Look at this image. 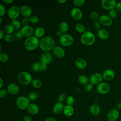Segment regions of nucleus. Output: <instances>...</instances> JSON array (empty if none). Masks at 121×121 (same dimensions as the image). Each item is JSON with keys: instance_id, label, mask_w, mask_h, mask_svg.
<instances>
[{"instance_id": "f257e3e1", "label": "nucleus", "mask_w": 121, "mask_h": 121, "mask_svg": "<svg viewBox=\"0 0 121 121\" xmlns=\"http://www.w3.org/2000/svg\"><path fill=\"white\" fill-rule=\"evenodd\" d=\"M55 41L53 37L49 35L42 37L40 40L39 47L43 52H49L55 46Z\"/></svg>"}, {"instance_id": "f03ea898", "label": "nucleus", "mask_w": 121, "mask_h": 121, "mask_svg": "<svg viewBox=\"0 0 121 121\" xmlns=\"http://www.w3.org/2000/svg\"><path fill=\"white\" fill-rule=\"evenodd\" d=\"M39 42L38 38L35 35L27 37L25 41L24 46L27 51H32L36 49L39 46Z\"/></svg>"}, {"instance_id": "7ed1b4c3", "label": "nucleus", "mask_w": 121, "mask_h": 121, "mask_svg": "<svg viewBox=\"0 0 121 121\" xmlns=\"http://www.w3.org/2000/svg\"><path fill=\"white\" fill-rule=\"evenodd\" d=\"M95 37L94 34L90 31H86L81 35L80 41L82 44L89 46L93 44L95 42Z\"/></svg>"}, {"instance_id": "20e7f679", "label": "nucleus", "mask_w": 121, "mask_h": 121, "mask_svg": "<svg viewBox=\"0 0 121 121\" xmlns=\"http://www.w3.org/2000/svg\"><path fill=\"white\" fill-rule=\"evenodd\" d=\"M18 81L21 84L27 85L32 81V77L30 73L26 71L20 72L17 76Z\"/></svg>"}, {"instance_id": "39448f33", "label": "nucleus", "mask_w": 121, "mask_h": 121, "mask_svg": "<svg viewBox=\"0 0 121 121\" xmlns=\"http://www.w3.org/2000/svg\"><path fill=\"white\" fill-rule=\"evenodd\" d=\"M17 106L20 110H24L27 109L30 104V100L28 97L20 96L17 98L16 102Z\"/></svg>"}, {"instance_id": "423d86ee", "label": "nucleus", "mask_w": 121, "mask_h": 121, "mask_svg": "<svg viewBox=\"0 0 121 121\" xmlns=\"http://www.w3.org/2000/svg\"><path fill=\"white\" fill-rule=\"evenodd\" d=\"M60 43L63 46H69L74 42L73 37L68 34H63L60 37Z\"/></svg>"}, {"instance_id": "0eeeda50", "label": "nucleus", "mask_w": 121, "mask_h": 121, "mask_svg": "<svg viewBox=\"0 0 121 121\" xmlns=\"http://www.w3.org/2000/svg\"><path fill=\"white\" fill-rule=\"evenodd\" d=\"M20 13V9L17 5H14L10 7L8 11L9 17L12 20L16 19Z\"/></svg>"}, {"instance_id": "6e6552de", "label": "nucleus", "mask_w": 121, "mask_h": 121, "mask_svg": "<svg viewBox=\"0 0 121 121\" xmlns=\"http://www.w3.org/2000/svg\"><path fill=\"white\" fill-rule=\"evenodd\" d=\"M34 28L29 25L24 26L20 30V32L23 36L29 37L33 36L35 34Z\"/></svg>"}, {"instance_id": "1a4fd4ad", "label": "nucleus", "mask_w": 121, "mask_h": 121, "mask_svg": "<svg viewBox=\"0 0 121 121\" xmlns=\"http://www.w3.org/2000/svg\"><path fill=\"white\" fill-rule=\"evenodd\" d=\"M52 60V56L49 52H44L41 54L40 57V63L46 65L51 63Z\"/></svg>"}, {"instance_id": "9d476101", "label": "nucleus", "mask_w": 121, "mask_h": 121, "mask_svg": "<svg viewBox=\"0 0 121 121\" xmlns=\"http://www.w3.org/2000/svg\"><path fill=\"white\" fill-rule=\"evenodd\" d=\"M103 79V75L99 73L96 72L91 75L89 78V81L92 85H98L102 82Z\"/></svg>"}, {"instance_id": "9b49d317", "label": "nucleus", "mask_w": 121, "mask_h": 121, "mask_svg": "<svg viewBox=\"0 0 121 121\" xmlns=\"http://www.w3.org/2000/svg\"><path fill=\"white\" fill-rule=\"evenodd\" d=\"M119 116L120 112L118 110L112 109L108 112L107 114V118L109 121H116L119 118Z\"/></svg>"}, {"instance_id": "f8f14e48", "label": "nucleus", "mask_w": 121, "mask_h": 121, "mask_svg": "<svg viewBox=\"0 0 121 121\" xmlns=\"http://www.w3.org/2000/svg\"><path fill=\"white\" fill-rule=\"evenodd\" d=\"M116 4L115 0H102L101 1V6L102 8L106 10H111L114 9Z\"/></svg>"}, {"instance_id": "ddd939ff", "label": "nucleus", "mask_w": 121, "mask_h": 121, "mask_svg": "<svg viewBox=\"0 0 121 121\" xmlns=\"http://www.w3.org/2000/svg\"><path fill=\"white\" fill-rule=\"evenodd\" d=\"M110 90V86L106 82H101L97 86V92L102 95L107 94Z\"/></svg>"}, {"instance_id": "4468645a", "label": "nucleus", "mask_w": 121, "mask_h": 121, "mask_svg": "<svg viewBox=\"0 0 121 121\" xmlns=\"http://www.w3.org/2000/svg\"><path fill=\"white\" fill-rule=\"evenodd\" d=\"M70 15L74 19L79 20L82 18L83 13L80 9L78 8H74L70 11Z\"/></svg>"}, {"instance_id": "2eb2a0df", "label": "nucleus", "mask_w": 121, "mask_h": 121, "mask_svg": "<svg viewBox=\"0 0 121 121\" xmlns=\"http://www.w3.org/2000/svg\"><path fill=\"white\" fill-rule=\"evenodd\" d=\"M20 13L24 17L29 18L32 16V9L29 6L23 5L20 7Z\"/></svg>"}, {"instance_id": "dca6fc26", "label": "nucleus", "mask_w": 121, "mask_h": 121, "mask_svg": "<svg viewBox=\"0 0 121 121\" xmlns=\"http://www.w3.org/2000/svg\"><path fill=\"white\" fill-rule=\"evenodd\" d=\"M99 22L101 24L105 26H111L112 24V19L108 16L103 14L99 17Z\"/></svg>"}, {"instance_id": "f3484780", "label": "nucleus", "mask_w": 121, "mask_h": 121, "mask_svg": "<svg viewBox=\"0 0 121 121\" xmlns=\"http://www.w3.org/2000/svg\"><path fill=\"white\" fill-rule=\"evenodd\" d=\"M53 54L58 58H62L65 55V51L64 49L60 46H55L52 49Z\"/></svg>"}, {"instance_id": "a211bd4d", "label": "nucleus", "mask_w": 121, "mask_h": 121, "mask_svg": "<svg viewBox=\"0 0 121 121\" xmlns=\"http://www.w3.org/2000/svg\"><path fill=\"white\" fill-rule=\"evenodd\" d=\"M102 75L104 79L107 81H110L114 78L115 73L112 69H107L104 71Z\"/></svg>"}, {"instance_id": "6ab92c4d", "label": "nucleus", "mask_w": 121, "mask_h": 121, "mask_svg": "<svg viewBox=\"0 0 121 121\" xmlns=\"http://www.w3.org/2000/svg\"><path fill=\"white\" fill-rule=\"evenodd\" d=\"M7 90L9 94L11 95H16L19 92V87L17 84L15 83H11L8 86Z\"/></svg>"}, {"instance_id": "aec40b11", "label": "nucleus", "mask_w": 121, "mask_h": 121, "mask_svg": "<svg viewBox=\"0 0 121 121\" xmlns=\"http://www.w3.org/2000/svg\"><path fill=\"white\" fill-rule=\"evenodd\" d=\"M64 106L63 104L62 103L57 102L54 105L53 108H52V111L55 114H59L62 112L63 111Z\"/></svg>"}, {"instance_id": "412c9836", "label": "nucleus", "mask_w": 121, "mask_h": 121, "mask_svg": "<svg viewBox=\"0 0 121 121\" xmlns=\"http://www.w3.org/2000/svg\"><path fill=\"white\" fill-rule=\"evenodd\" d=\"M89 111L92 115L97 116L100 113L101 109L98 105L96 104H93L90 106Z\"/></svg>"}, {"instance_id": "4be33fe9", "label": "nucleus", "mask_w": 121, "mask_h": 121, "mask_svg": "<svg viewBox=\"0 0 121 121\" xmlns=\"http://www.w3.org/2000/svg\"><path fill=\"white\" fill-rule=\"evenodd\" d=\"M75 66L79 69H84L87 65L86 60L83 58H78L75 61Z\"/></svg>"}, {"instance_id": "5701e85b", "label": "nucleus", "mask_w": 121, "mask_h": 121, "mask_svg": "<svg viewBox=\"0 0 121 121\" xmlns=\"http://www.w3.org/2000/svg\"><path fill=\"white\" fill-rule=\"evenodd\" d=\"M27 110L28 112L32 115H35L39 112V107L35 104H30L28 106Z\"/></svg>"}, {"instance_id": "b1692460", "label": "nucleus", "mask_w": 121, "mask_h": 121, "mask_svg": "<svg viewBox=\"0 0 121 121\" xmlns=\"http://www.w3.org/2000/svg\"><path fill=\"white\" fill-rule=\"evenodd\" d=\"M97 34L98 36L103 40L107 39L109 37V33L108 31L104 28H101L98 30Z\"/></svg>"}, {"instance_id": "393cba45", "label": "nucleus", "mask_w": 121, "mask_h": 121, "mask_svg": "<svg viewBox=\"0 0 121 121\" xmlns=\"http://www.w3.org/2000/svg\"><path fill=\"white\" fill-rule=\"evenodd\" d=\"M63 112L65 115L66 116L71 117L74 113V109L72 106L67 104L64 106Z\"/></svg>"}, {"instance_id": "a878e982", "label": "nucleus", "mask_w": 121, "mask_h": 121, "mask_svg": "<svg viewBox=\"0 0 121 121\" xmlns=\"http://www.w3.org/2000/svg\"><path fill=\"white\" fill-rule=\"evenodd\" d=\"M69 24L66 21L61 22L59 26V31H60L62 33L65 34L69 29Z\"/></svg>"}, {"instance_id": "bb28decb", "label": "nucleus", "mask_w": 121, "mask_h": 121, "mask_svg": "<svg viewBox=\"0 0 121 121\" xmlns=\"http://www.w3.org/2000/svg\"><path fill=\"white\" fill-rule=\"evenodd\" d=\"M45 33V29L42 26L37 27L35 31L34 35L37 38L42 37Z\"/></svg>"}, {"instance_id": "cd10ccee", "label": "nucleus", "mask_w": 121, "mask_h": 121, "mask_svg": "<svg viewBox=\"0 0 121 121\" xmlns=\"http://www.w3.org/2000/svg\"><path fill=\"white\" fill-rule=\"evenodd\" d=\"M78 80L80 84L85 85L88 84L89 81V79L87 77V76L84 75H81L78 76Z\"/></svg>"}, {"instance_id": "c85d7f7f", "label": "nucleus", "mask_w": 121, "mask_h": 121, "mask_svg": "<svg viewBox=\"0 0 121 121\" xmlns=\"http://www.w3.org/2000/svg\"><path fill=\"white\" fill-rule=\"evenodd\" d=\"M75 29L77 32L80 33H84L86 30L84 25L81 23H77L75 25Z\"/></svg>"}, {"instance_id": "c756f323", "label": "nucleus", "mask_w": 121, "mask_h": 121, "mask_svg": "<svg viewBox=\"0 0 121 121\" xmlns=\"http://www.w3.org/2000/svg\"><path fill=\"white\" fill-rule=\"evenodd\" d=\"M14 28L13 26H12V25L10 24H8L5 26L4 28V32L7 34H11L12 33L14 30Z\"/></svg>"}, {"instance_id": "7c9ffc66", "label": "nucleus", "mask_w": 121, "mask_h": 121, "mask_svg": "<svg viewBox=\"0 0 121 121\" xmlns=\"http://www.w3.org/2000/svg\"><path fill=\"white\" fill-rule=\"evenodd\" d=\"M33 86L36 88H39L42 86V82L38 79H34L32 81Z\"/></svg>"}, {"instance_id": "2f4dec72", "label": "nucleus", "mask_w": 121, "mask_h": 121, "mask_svg": "<svg viewBox=\"0 0 121 121\" xmlns=\"http://www.w3.org/2000/svg\"><path fill=\"white\" fill-rule=\"evenodd\" d=\"M11 25L13 26L14 28L16 30L18 29L21 27V23L20 21L17 19L12 20Z\"/></svg>"}, {"instance_id": "473e14b6", "label": "nucleus", "mask_w": 121, "mask_h": 121, "mask_svg": "<svg viewBox=\"0 0 121 121\" xmlns=\"http://www.w3.org/2000/svg\"><path fill=\"white\" fill-rule=\"evenodd\" d=\"M28 18L29 22L33 24H36L39 21V17H38V16L35 15H32Z\"/></svg>"}, {"instance_id": "72a5a7b5", "label": "nucleus", "mask_w": 121, "mask_h": 121, "mask_svg": "<svg viewBox=\"0 0 121 121\" xmlns=\"http://www.w3.org/2000/svg\"><path fill=\"white\" fill-rule=\"evenodd\" d=\"M90 17L92 20H94L95 21H97L98 19H99L100 17L98 13H97L95 11L91 12L90 14Z\"/></svg>"}, {"instance_id": "f704fd0d", "label": "nucleus", "mask_w": 121, "mask_h": 121, "mask_svg": "<svg viewBox=\"0 0 121 121\" xmlns=\"http://www.w3.org/2000/svg\"><path fill=\"white\" fill-rule=\"evenodd\" d=\"M4 39L6 42L8 43H11L14 41V37L11 34H6L4 35Z\"/></svg>"}, {"instance_id": "c9c22d12", "label": "nucleus", "mask_w": 121, "mask_h": 121, "mask_svg": "<svg viewBox=\"0 0 121 121\" xmlns=\"http://www.w3.org/2000/svg\"><path fill=\"white\" fill-rule=\"evenodd\" d=\"M9 60L8 55L5 53H1L0 54V60L2 62H6Z\"/></svg>"}, {"instance_id": "e433bc0d", "label": "nucleus", "mask_w": 121, "mask_h": 121, "mask_svg": "<svg viewBox=\"0 0 121 121\" xmlns=\"http://www.w3.org/2000/svg\"><path fill=\"white\" fill-rule=\"evenodd\" d=\"M38 97V93L36 92H31L29 95H28V98L30 100H35Z\"/></svg>"}, {"instance_id": "4c0bfd02", "label": "nucleus", "mask_w": 121, "mask_h": 121, "mask_svg": "<svg viewBox=\"0 0 121 121\" xmlns=\"http://www.w3.org/2000/svg\"><path fill=\"white\" fill-rule=\"evenodd\" d=\"M41 63L40 62H35L34 63L32 67V70L33 71H40V67H41Z\"/></svg>"}, {"instance_id": "58836bf2", "label": "nucleus", "mask_w": 121, "mask_h": 121, "mask_svg": "<svg viewBox=\"0 0 121 121\" xmlns=\"http://www.w3.org/2000/svg\"><path fill=\"white\" fill-rule=\"evenodd\" d=\"M109 15L111 18H116L117 16V12L116 10L114 9L110 10L109 12Z\"/></svg>"}, {"instance_id": "ea45409f", "label": "nucleus", "mask_w": 121, "mask_h": 121, "mask_svg": "<svg viewBox=\"0 0 121 121\" xmlns=\"http://www.w3.org/2000/svg\"><path fill=\"white\" fill-rule=\"evenodd\" d=\"M74 98L72 96H69L66 99V103L68 105L72 106V105L74 104Z\"/></svg>"}, {"instance_id": "a19ab883", "label": "nucleus", "mask_w": 121, "mask_h": 121, "mask_svg": "<svg viewBox=\"0 0 121 121\" xmlns=\"http://www.w3.org/2000/svg\"><path fill=\"white\" fill-rule=\"evenodd\" d=\"M85 2V0H74L73 3L76 6H81L83 5Z\"/></svg>"}, {"instance_id": "79ce46f5", "label": "nucleus", "mask_w": 121, "mask_h": 121, "mask_svg": "<svg viewBox=\"0 0 121 121\" xmlns=\"http://www.w3.org/2000/svg\"><path fill=\"white\" fill-rule=\"evenodd\" d=\"M8 91L5 89H1L0 90V97L1 98H5L8 94Z\"/></svg>"}, {"instance_id": "37998d69", "label": "nucleus", "mask_w": 121, "mask_h": 121, "mask_svg": "<svg viewBox=\"0 0 121 121\" xmlns=\"http://www.w3.org/2000/svg\"><path fill=\"white\" fill-rule=\"evenodd\" d=\"M65 98H66L65 94L64 93H60L58 97V102L62 103L65 100Z\"/></svg>"}, {"instance_id": "c03bdc74", "label": "nucleus", "mask_w": 121, "mask_h": 121, "mask_svg": "<svg viewBox=\"0 0 121 121\" xmlns=\"http://www.w3.org/2000/svg\"><path fill=\"white\" fill-rule=\"evenodd\" d=\"M84 89L86 92H90L93 89V85L91 83H88L85 86Z\"/></svg>"}, {"instance_id": "a18cd8bd", "label": "nucleus", "mask_w": 121, "mask_h": 121, "mask_svg": "<svg viewBox=\"0 0 121 121\" xmlns=\"http://www.w3.org/2000/svg\"><path fill=\"white\" fill-rule=\"evenodd\" d=\"M6 13V9L5 7L2 5H0V17L3 16Z\"/></svg>"}, {"instance_id": "49530a36", "label": "nucleus", "mask_w": 121, "mask_h": 121, "mask_svg": "<svg viewBox=\"0 0 121 121\" xmlns=\"http://www.w3.org/2000/svg\"><path fill=\"white\" fill-rule=\"evenodd\" d=\"M22 36H23V35L21 34L20 31H18L16 32L15 34V36L16 38L17 39H21L22 37Z\"/></svg>"}, {"instance_id": "de8ad7c7", "label": "nucleus", "mask_w": 121, "mask_h": 121, "mask_svg": "<svg viewBox=\"0 0 121 121\" xmlns=\"http://www.w3.org/2000/svg\"><path fill=\"white\" fill-rule=\"evenodd\" d=\"M47 68V65H46L45 64H43V63H41L40 71L42 72H44L46 70Z\"/></svg>"}, {"instance_id": "09e8293b", "label": "nucleus", "mask_w": 121, "mask_h": 121, "mask_svg": "<svg viewBox=\"0 0 121 121\" xmlns=\"http://www.w3.org/2000/svg\"><path fill=\"white\" fill-rule=\"evenodd\" d=\"M101 24L99 22L97 21H95L94 23V27L96 29H98V30H99L100 29V27H101Z\"/></svg>"}, {"instance_id": "8fccbe9b", "label": "nucleus", "mask_w": 121, "mask_h": 121, "mask_svg": "<svg viewBox=\"0 0 121 121\" xmlns=\"http://www.w3.org/2000/svg\"><path fill=\"white\" fill-rule=\"evenodd\" d=\"M22 23L24 26H26L28 25V24L29 23V18L28 17H24V18L22 19Z\"/></svg>"}, {"instance_id": "3c124183", "label": "nucleus", "mask_w": 121, "mask_h": 121, "mask_svg": "<svg viewBox=\"0 0 121 121\" xmlns=\"http://www.w3.org/2000/svg\"><path fill=\"white\" fill-rule=\"evenodd\" d=\"M115 9L116 11L121 12V2H118L116 4L115 6Z\"/></svg>"}, {"instance_id": "603ef678", "label": "nucleus", "mask_w": 121, "mask_h": 121, "mask_svg": "<svg viewBox=\"0 0 121 121\" xmlns=\"http://www.w3.org/2000/svg\"><path fill=\"white\" fill-rule=\"evenodd\" d=\"M23 121H33V119L30 116H25L23 119Z\"/></svg>"}, {"instance_id": "864d4df0", "label": "nucleus", "mask_w": 121, "mask_h": 121, "mask_svg": "<svg viewBox=\"0 0 121 121\" xmlns=\"http://www.w3.org/2000/svg\"><path fill=\"white\" fill-rule=\"evenodd\" d=\"M44 121H57L55 118L52 117H50L46 119Z\"/></svg>"}, {"instance_id": "5fc2aeb1", "label": "nucleus", "mask_w": 121, "mask_h": 121, "mask_svg": "<svg viewBox=\"0 0 121 121\" xmlns=\"http://www.w3.org/2000/svg\"><path fill=\"white\" fill-rule=\"evenodd\" d=\"M2 2L4 3H5L6 4H10L12 3L14 0H2Z\"/></svg>"}, {"instance_id": "6e6d98bb", "label": "nucleus", "mask_w": 121, "mask_h": 121, "mask_svg": "<svg viewBox=\"0 0 121 121\" xmlns=\"http://www.w3.org/2000/svg\"><path fill=\"white\" fill-rule=\"evenodd\" d=\"M4 36V32L2 30H0V39H2Z\"/></svg>"}, {"instance_id": "4d7b16f0", "label": "nucleus", "mask_w": 121, "mask_h": 121, "mask_svg": "<svg viewBox=\"0 0 121 121\" xmlns=\"http://www.w3.org/2000/svg\"><path fill=\"white\" fill-rule=\"evenodd\" d=\"M117 110H121V102H119L117 105Z\"/></svg>"}, {"instance_id": "13d9d810", "label": "nucleus", "mask_w": 121, "mask_h": 121, "mask_svg": "<svg viewBox=\"0 0 121 121\" xmlns=\"http://www.w3.org/2000/svg\"><path fill=\"white\" fill-rule=\"evenodd\" d=\"M56 35H57V36H59L60 37L62 35V33L60 31H57V32H56Z\"/></svg>"}, {"instance_id": "bf43d9fd", "label": "nucleus", "mask_w": 121, "mask_h": 121, "mask_svg": "<svg viewBox=\"0 0 121 121\" xmlns=\"http://www.w3.org/2000/svg\"><path fill=\"white\" fill-rule=\"evenodd\" d=\"M0 88H1L3 85V81L1 78H0Z\"/></svg>"}, {"instance_id": "052dcab7", "label": "nucleus", "mask_w": 121, "mask_h": 121, "mask_svg": "<svg viewBox=\"0 0 121 121\" xmlns=\"http://www.w3.org/2000/svg\"><path fill=\"white\" fill-rule=\"evenodd\" d=\"M66 0H57V1L60 3H64L66 2Z\"/></svg>"}, {"instance_id": "680f3d73", "label": "nucleus", "mask_w": 121, "mask_h": 121, "mask_svg": "<svg viewBox=\"0 0 121 121\" xmlns=\"http://www.w3.org/2000/svg\"><path fill=\"white\" fill-rule=\"evenodd\" d=\"M2 18H1V17H0V24L2 23Z\"/></svg>"}]
</instances>
